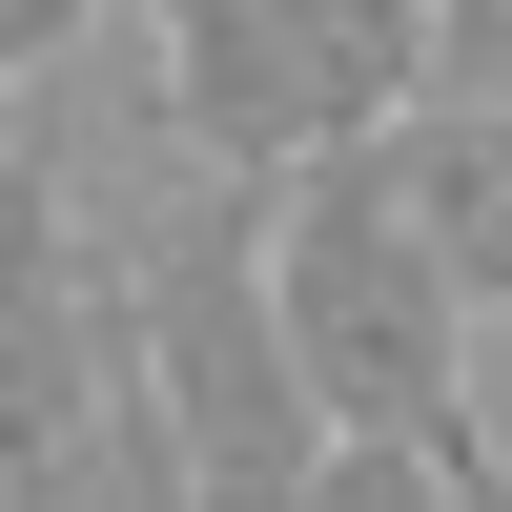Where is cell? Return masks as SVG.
I'll use <instances>...</instances> for the list:
<instances>
[{
    "label": "cell",
    "instance_id": "obj_1",
    "mask_svg": "<svg viewBox=\"0 0 512 512\" xmlns=\"http://www.w3.org/2000/svg\"><path fill=\"white\" fill-rule=\"evenodd\" d=\"M267 267H287V349H308L328 390V472L308 512H512V451L472 410V267L431 246V205H410L390 144H328L287 164L267 205Z\"/></svg>",
    "mask_w": 512,
    "mask_h": 512
},
{
    "label": "cell",
    "instance_id": "obj_2",
    "mask_svg": "<svg viewBox=\"0 0 512 512\" xmlns=\"http://www.w3.org/2000/svg\"><path fill=\"white\" fill-rule=\"evenodd\" d=\"M0 492H21V512L185 492L144 308H123V246L82 226V185H62L41 144H21V185H0Z\"/></svg>",
    "mask_w": 512,
    "mask_h": 512
},
{
    "label": "cell",
    "instance_id": "obj_3",
    "mask_svg": "<svg viewBox=\"0 0 512 512\" xmlns=\"http://www.w3.org/2000/svg\"><path fill=\"white\" fill-rule=\"evenodd\" d=\"M123 21H144L164 103L267 185L328 164V144H390L451 82V0H123Z\"/></svg>",
    "mask_w": 512,
    "mask_h": 512
},
{
    "label": "cell",
    "instance_id": "obj_4",
    "mask_svg": "<svg viewBox=\"0 0 512 512\" xmlns=\"http://www.w3.org/2000/svg\"><path fill=\"white\" fill-rule=\"evenodd\" d=\"M390 164H410V205H431V246L472 267V308L512 328V103H472V82H431V103L390 123Z\"/></svg>",
    "mask_w": 512,
    "mask_h": 512
},
{
    "label": "cell",
    "instance_id": "obj_5",
    "mask_svg": "<svg viewBox=\"0 0 512 512\" xmlns=\"http://www.w3.org/2000/svg\"><path fill=\"white\" fill-rule=\"evenodd\" d=\"M451 82H472V103H512V0H451Z\"/></svg>",
    "mask_w": 512,
    "mask_h": 512
},
{
    "label": "cell",
    "instance_id": "obj_6",
    "mask_svg": "<svg viewBox=\"0 0 512 512\" xmlns=\"http://www.w3.org/2000/svg\"><path fill=\"white\" fill-rule=\"evenodd\" d=\"M82 21H103V0H0V41H21V62H62Z\"/></svg>",
    "mask_w": 512,
    "mask_h": 512
}]
</instances>
